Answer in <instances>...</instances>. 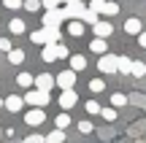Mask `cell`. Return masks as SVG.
<instances>
[{
    "label": "cell",
    "mask_w": 146,
    "mask_h": 143,
    "mask_svg": "<svg viewBox=\"0 0 146 143\" xmlns=\"http://www.w3.org/2000/svg\"><path fill=\"white\" fill-rule=\"evenodd\" d=\"M33 43H60V27H43V30H35L30 35Z\"/></svg>",
    "instance_id": "6da1fadb"
},
{
    "label": "cell",
    "mask_w": 146,
    "mask_h": 143,
    "mask_svg": "<svg viewBox=\"0 0 146 143\" xmlns=\"http://www.w3.org/2000/svg\"><path fill=\"white\" fill-rule=\"evenodd\" d=\"M49 100H52V97L43 89H27V95H25V105H33V108H46Z\"/></svg>",
    "instance_id": "7a4b0ae2"
},
{
    "label": "cell",
    "mask_w": 146,
    "mask_h": 143,
    "mask_svg": "<svg viewBox=\"0 0 146 143\" xmlns=\"http://www.w3.org/2000/svg\"><path fill=\"white\" fill-rule=\"evenodd\" d=\"M62 14H65V19H84V14H87V5H84L81 0H70V3H65Z\"/></svg>",
    "instance_id": "3957f363"
},
{
    "label": "cell",
    "mask_w": 146,
    "mask_h": 143,
    "mask_svg": "<svg viewBox=\"0 0 146 143\" xmlns=\"http://www.w3.org/2000/svg\"><path fill=\"white\" fill-rule=\"evenodd\" d=\"M98 70L100 73H116V70H119V57H114V54H100Z\"/></svg>",
    "instance_id": "277c9868"
},
{
    "label": "cell",
    "mask_w": 146,
    "mask_h": 143,
    "mask_svg": "<svg viewBox=\"0 0 146 143\" xmlns=\"http://www.w3.org/2000/svg\"><path fill=\"white\" fill-rule=\"evenodd\" d=\"M62 22H65L62 8H49L46 14H43V27H60Z\"/></svg>",
    "instance_id": "5b68a950"
},
{
    "label": "cell",
    "mask_w": 146,
    "mask_h": 143,
    "mask_svg": "<svg viewBox=\"0 0 146 143\" xmlns=\"http://www.w3.org/2000/svg\"><path fill=\"white\" fill-rule=\"evenodd\" d=\"M25 122L30 124V127H38V124L46 122V113H43V108H30V111L25 113Z\"/></svg>",
    "instance_id": "8992f818"
},
{
    "label": "cell",
    "mask_w": 146,
    "mask_h": 143,
    "mask_svg": "<svg viewBox=\"0 0 146 143\" xmlns=\"http://www.w3.org/2000/svg\"><path fill=\"white\" fill-rule=\"evenodd\" d=\"M57 86L60 89H73L76 86V70H62L57 76Z\"/></svg>",
    "instance_id": "52a82bcc"
},
{
    "label": "cell",
    "mask_w": 146,
    "mask_h": 143,
    "mask_svg": "<svg viewBox=\"0 0 146 143\" xmlns=\"http://www.w3.org/2000/svg\"><path fill=\"white\" fill-rule=\"evenodd\" d=\"M52 86H57V78H54L52 73H41V76H35V89L52 92Z\"/></svg>",
    "instance_id": "ba28073f"
},
{
    "label": "cell",
    "mask_w": 146,
    "mask_h": 143,
    "mask_svg": "<svg viewBox=\"0 0 146 143\" xmlns=\"http://www.w3.org/2000/svg\"><path fill=\"white\" fill-rule=\"evenodd\" d=\"M78 103V95L73 89H62V95H60V105L65 108V111H68V108H73Z\"/></svg>",
    "instance_id": "9c48e42d"
},
{
    "label": "cell",
    "mask_w": 146,
    "mask_h": 143,
    "mask_svg": "<svg viewBox=\"0 0 146 143\" xmlns=\"http://www.w3.org/2000/svg\"><path fill=\"white\" fill-rule=\"evenodd\" d=\"M92 30H95V38H108L114 32V27H111V22H95Z\"/></svg>",
    "instance_id": "30bf717a"
},
{
    "label": "cell",
    "mask_w": 146,
    "mask_h": 143,
    "mask_svg": "<svg viewBox=\"0 0 146 143\" xmlns=\"http://www.w3.org/2000/svg\"><path fill=\"white\" fill-rule=\"evenodd\" d=\"M22 105H25V97H19V95H8L5 97V108H8L11 113H19Z\"/></svg>",
    "instance_id": "8fae6325"
},
{
    "label": "cell",
    "mask_w": 146,
    "mask_h": 143,
    "mask_svg": "<svg viewBox=\"0 0 146 143\" xmlns=\"http://www.w3.org/2000/svg\"><path fill=\"white\" fill-rule=\"evenodd\" d=\"M125 32H127V35H141V32H143L141 19H135V16H133V19H127V22H125Z\"/></svg>",
    "instance_id": "7c38bea8"
},
{
    "label": "cell",
    "mask_w": 146,
    "mask_h": 143,
    "mask_svg": "<svg viewBox=\"0 0 146 143\" xmlns=\"http://www.w3.org/2000/svg\"><path fill=\"white\" fill-rule=\"evenodd\" d=\"M41 59L43 62H54V59H57V43H46L43 51H41Z\"/></svg>",
    "instance_id": "4fadbf2b"
},
{
    "label": "cell",
    "mask_w": 146,
    "mask_h": 143,
    "mask_svg": "<svg viewBox=\"0 0 146 143\" xmlns=\"http://www.w3.org/2000/svg\"><path fill=\"white\" fill-rule=\"evenodd\" d=\"M89 49H92L95 54H108V43H106V38H92Z\"/></svg>",
    "instance_id": "5bb4252c"
},
{
    "label": "cell",
    "mask_w": 146,
    "mask_h": 143,
    "mask_svg": "<svg viewBox=\"0 0 146 143\" xmlns=\"http://www.w3.org/2000/svg\"><path fill=\"white\" fill-rule=\"evenodd\" d=\"M68 35H73V38L84 35V22H81V19H70V24H68Z\"/></svg>",
    "instance_id": "9a60e30c"
},
{
    "label": "cell",
    "mask_w": 146,
    "mask_h": 143,
    "mask_svg": "<svg viewBox=\"0 0 146 143\" xmlns=\"http://www.w3.org/2000/svg\"><path fill=\"white\" fill-rule=\"evenodd\" d=\"M84 68H87V57H81V54H73V57H70V70L81 73Z\"/></svg>",
    "instance_id": "2e32d148"
},
{
    "label": "cell",
    "mask_w": 146,
    "mask_h": 143,
    "mask_svg": "<svg viewBox=\"0 0 146 143\" xmlns=\"http://www.w3.org/2000/svg\"><path fill=\"white\" fill-rule=\"evenodd\" d=\"M16 84L30 89V86H35V76H30V73H19V76H16Z\"/></svg>",
    "instance_id": "e0dca14e"
},
{
    "label": "cell",
    "mask_w": 146,
    "mask_h": 143,
    "mask_svg": "<svg viewBox=\"0 0 146 143\" xmlns=\"http://www.w3.org/2000/svg\"><path fill=\"white\" fill-rule=\"evenodd\" d=\"M8 62L11 65H22L25 62V51H22V49H11L8 51Z\"/></svg>",
    "instance_id": "ac0fdd59"
},
{
    "label": "cell",
    "mask_w": 146,
    "mask_h": 143,
    "mask_svg": "<svg viewBox=\"0 0 146 143\" xmlns=\"http://www.w3.org/2000/svg\"><path fill=\"white\" fill-rule=\"evenodd\" d=\"M111 105H114V108H125V105H127V95L114 92V95H111Z\"/></svg>",
    "instance_id": "d6986e66"
},
{
    "label": "cell",
    "mask_w": 146,
    "mask_h": 143,
    "mask_svg": "<svg viewBox=\"0 0 146 143\" xmlns=\"http://www.w3.org/2000/svg\"><path fill=\"white\" fill-rule=\"evenodd\" d=\"M135 78H141V76H146V62H141V59H133V70H130Z\"/></svg>",
    "instance_id": "ffe728a7"
},
{
    "label": "cell",
    "mask_w": 146,
    "mask_h": 143,
    "mask_svg": "<svg viewBox=\"0 0 146 143\" xmlns=\"http://www.w3.org/2000/svg\"><path fill=\"white\" fill-rule=\"evenodd\" d=\"M65 140V130H52L46 135V143H62Z\"/></svg>",
    "instance_id": "44dd1931"
},
{
    "label": "cell",
    "mask_w": 146,
    "mask_h": 143,
    "mask_svg": "<svg viewBox=\"0 0 146 143\" xmlns=\"http://www.w3.org/2000/svg\"><path fill=\"white\" fill-rule=\"evenodd\" d=\"M8 30L14 32V35H22V32H25V22H22V19H11L8 22Z\"/></svg>",
    "instance_id": "7402d4cb"
},
{
    "label": "cell",
    "mask_w": 146,
    "mask_h": 143,
    "mask_svg": "<svg viewBox=\"0 0 146 143\" xmlns=\"http://www.w3.org/2000/svg\"><path fill=\"white\" fill-rule=\"evenodd\" d=\"M103 89H106V81H103V78H92V81H89V92H95V95H100Z\"/></svg>",
    "instance_id": "603a6c76"
},
{
    "label": "cell",
    "mask_w": 146,
    "mask_h": 143,
    "mask_svg": "<svg viewBox=\"0 0 146 143\" xmlns=\"http://www.w3.org/2000/svg\"><path fill=\"white\" fill-rule=\"evenodd\" d=\"M54 124H57V130H65V127H70V116H68V113H60V116L54 119Z\"/></svg>",
    "instance_id": "cb8c5ba5"
},
{
    "label": "cell",
    "mask_w": 146,
    "mask_h": 143,
    "mask_svg": "<svg viewBox=\"0 0 146 143\" xmlns=\"http://www.w3.org/2000/svg\"><path fill=\"white\" fill-rule=\"evenodd\" d=\"M133 70V59L130 57H119V73H130Z\"/></svg>",
    "instance_id": "d4e9b609"
},
{
    "label": "cell",
    "mask_w": 146,
    "mask_h": 143,
    "mask_svg": "<svg viewBox=\"0 0 146 143\" xmlns=\"http://www.w3.org/2000/svg\"><path fill=\"white\" fill-rule=\"evenodd\" d=\"M103 14H106V16H116V14H119V5H116V3H111V0H106Z\"/></svg>",
    "instance_id": "484cf974"
},
{
    "label": "cell",
    "mask_w": 146,
    "mask_h": 143,
    "mask_svg": "<svg viewBox=\"0 0 146 143\" xmlns=\"http://www.w3.org/2000/svg\"><path fill=\"white\" fill-rule=\"evenodd\" d=\"M84 108H87V113H92V116H95V113H100V111H103L98 100H87V105H84Z\"/></svg>",
    "instance_id": "4316f807"
},
{
    "label": "cell",
    "mask_w": 146,
    "mask_h": 143,
    "mask_svg": "<svg viewBox=\"0 0 146 143\" xmlns=\"http://www.w3.org/2000/svg\"><path fill=\"white\" fill-rule=\"evenodd\" d=\"M89 11H95V14H103V8H106V0H92V3L87 5Z\"/></svg>",
    "instance_id": "83f0119b"
},
{
    "label": "cell",
    "mask_w": 146,
    "mask_h": 143,
    "mask_svg": "<svg viewBox=\"0 0 146 143\" xmlns=\"http://www.w3.org/2000/svg\"><path fill=\"white\" fill-rule=\"evenodd\" d=\"M100 113H103V119H106V122H114V119H116V108H103Z\"/></svg>",
    "instance_id": "f1b7e54d"
},
{
    "label": "cell",
    "mask_w": 146,
    "mask_h": 143,
    "mask_svg": "<svg viewBox=\"0 0 146 143\" xmlns=\"http://www.w3.org/2000/svg\"><path fill=\"white\" fill-rule=\"evenodd\" d=\"M92 122H78V132H84V135H89V132H92Z\"/></svg>",
    "instance_id": "f546056e"
},
{
    "label": "cell",
    "mask_w": 146,
    "mask_h": 143,
    "mask_svg": "<svg viewBox=\"0 0 146 143\" xmlns=\"http://www.w3.org/2000/svg\"><path fill=\"white\" fill-rule=\"evenodd\" d=\"M60 3H65V0H41V5H43L46 11H49V8H57Z\"/></svg>",
    "instance_id": "4dcf8cb0"
},
{
    "label": "cell",
    "mask_w": 146,
    "mask_h": 143,
    "mask_svg": "<svg viewBox=\"0 0 146 143\" xmlns=\"http://www.w3.org/2000/svg\"><path fill=\"white\" fill-rule=\"evenodd\" d=\"M25 8L27 11H38L41 8V0H25Z\"/></svg>",
    "instance_id": "1f68e13d"
},
{
    "label": "cell",
    "mask_w": 146,
    "mask_h": 143,
    "mask_svg": "<svg viewBox=\"0 0 146 143\" xmlns=\"http://www.w3.org/2000/svg\"><path fill=\"white\" fill-rule=\"evenodd\" d=\"M3 5L5 8H22L25 3H22V0H3Z\"/></svg>",
    "instance_id": "d6a6232c"
},
{
    "label": "cell",
    "mask_w": 146,
    "mask_h": 143,
    "mask_svg": "<svg viewBox=\"0 0 146 143\" xmlns=\"http://www.w3.org/2000/svg\"><path fill=\"white\" fill-rule=\"evenodd\" d=\"M65 57H68V46L57 43V59H65Z\"/></svg>",
    "instance_id": "836d02e7"
},
{
    "label": "cell",
    "mask_w": 146,
    "mask_h": 143,
    "mask_svg": "<svg viewBox=\"0 0 146 143\" xmlns=\"http://www.w3.org/2000/svg\"><path fill=\"white\" fill-rule=\"evenodd\" d=\"M25 143H46V138H41V135H27Z\"/></svg>",
    "instance_id": "e575fe53"
},
{
    "label": "cell",
    "mask_w": 146,
    "mask_h": 143,
    "mask_svg": "<svg viewBox=\"0 0 146 143\" xmlns=\"http://www.w3.org/2000/svg\"><path fill=\"white\" fill-rule=\"evenodd\" d=\"M0 51H11V41L8 38H0Z\"/></svg>",
    "instance_id": "d590c367"
},
{
    "label": "cell",
    "mask_w": 146,
    "mask_h": 143,
    "mask_svg": "<svg viewBox=\"0 0 146 143\" xmlns=\"http://www.w3.org/2000/svg\"><path fill=\"white\" fill-rule=\"evenodd\" d=\"M138 46L146 49V32H141V35H138Z\"/></svg>",
    "instance_id": "8d00e7d4"
},
{
    "label": "cell",
    "mask_w": 146,
    "mask_h": 143,
    "mask_svg": "<svg viewBox=\"0 0 146 143\" xmlns=\"http://www.w3.org/2000/svg\"><path fill=\"white\" fill-rule=\"evenodd\" d=\"M0 108H5V100H3V97H0Z\"/></svg>",
    "instance_id": "74e56055"
},
{
    "label": "cell",
    "mask_w": 146,
    "mask_h": 143,
    "mask_svg": "<svg viewBox=\"0 0 146 143\" xmlns=\"http://www.w3.org/2000/svg\"><path fill=\"white\" fill-rule=\"evenodd\" d=\"M65 3H70V0H65Z\"/></svg>",
    "instance_id": "f35d334b"
}]
</instances>
